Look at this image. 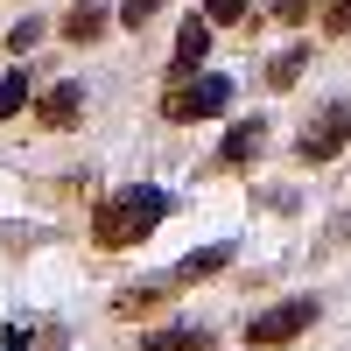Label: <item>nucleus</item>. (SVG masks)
Returning a JSON list of instances; mask_svg holds the SVG:
<instances>
[{"mask_svg":"<svg viewBox=\"0 0 351 351\" xmlns=\"http://www.w3.org/2000/svg\"><path fill=\"white\" fill-rule=\"evenodd\" d=\"M316 316H324V302H316V295H288V302L260 309L253 324H246V344H253V351H281V344H295Z\"/></svg>","mask_w":351,"mask_h":351,"instance_id":"20e7f679","label":"nucleus"},{"mask_svg":"<svg viewBox=\"0 0 351 351\" xmlns=\"http://www.w3.org/2000/svg\"><path fill=\"white\" fill-rule=\"evenodd\" d=\"M302 71H309V43L281 49L274 64H267V92H288V84H302Z\"/></svg>","mask_w":351,"mask_h":351,"instance_id":"9b49d317","label":"nucleus"},{"mask_svg":"<svg viewBox=\"0 0 351 351\" xmlns=\"http://www.w3.org/2000/svg\"><path fill=\"white\" fill-rule=\"evenodd\" d=\"M106 36V8H99V0H77V8L64 14V43H77V49H92Z\"/></svg>","mask_w":351,"mask_h":351,"instance_id":"6e6552de","label":"nucleus"},{"mask_svg":"<svg viewBox=\"0 0 351 351\" xmlns=\"http://www.w3.org/2000/svg\"><path fill=\"white\" fill-rule=\"evenodd\" d=\"M21 106H28V71H14V77H0V120H14Z\"/></svg>","mask_w":351,"mask_h":351,"instance_id":"ddd939ff","label":"nucleus"},{"mask_svg":"<svg viewBox=\"0 0 351 351\" xmlns=\"http://www.w3.org/2000/svg\"><path fill=\"white\" fill-rule=\"evenodd\" d=\"M232 267V246H211V253H190L183 267H176V281H211V274H225Z\"/></svg>","mask_w":351,"mask_h":351,"instance_id":"f8f14e48","label":"nucleus"},{"mask_svg":"<svg viewBox=\"0 0 351 351\" xmlns=\"http://www.w3.org/2000/svg\"><path fill=\"white\" fill-rule=\"evenodd\" d=\"M225 106H232V77H211V71H183V77H169V92H162V120L190 127V120H218Z\"/></svg>","mask_w":351,"mask_h":351,"instance_id":"f03ea898","label":"nucleus"},{"mask_svg":"<svg viewBox=\"0 0 351 351\" xmlns=\"http://www.w3.org/2000/svg\"><path fill=\"white\" fill-rule=\"evenodd\" d=\"M351 148V99H324L302 120V134H295V155L309 162V169H324V162H337Z\"/></svg>","mask_w":351,"mask_h":351,"instance_id":"7ed1b4c3","label":"nucleus"},{"mask_svg":"<svg viewBox=\"0 0 351 351\" xmlns=\"http://www.w3.org/2000/svg\"><path fill=\"white\" fill-rule=\"evenodd\" d=\"M155 309H162V288H155V281L120 288V295H112V316H120V324H134V316H155Z\"/></svg>","mask_w":351,"mask_h":351,"instance_id":"9d476101","label":"nucleus"},{"mask_svg":"<svg viewBox=\"0 0 351 351\" xmlns=\"http://www.w3.org/2000/svg\"><path fill=\"white\" fill-rule=\"evenodd\" d=\"M316 8H324V0H274V8H267V14H274L281 28H302V21H309Z\"/></svg>","mask_w":351,"mask_h":351,"instance_id":"2eb2a0df","label":"nucleus"},{"mask_svg":"<svg viewBox=\"0 0 351 351\" xmlns=\"http://www.w3.org/2000/svg\"><path fill=\"white\" fill-rule=\"evenodd\" d=\"M36 43H43V21H21L14 36H8V49H36Z\"/></svg>","mask_w":351,"mask_h":351,"instance_id":"a211bd4d","label":"nucleus"},{"mask_svg":"<svg viewBox=\"0 0 351 351\" xmlns=\"http://www.w3.org/2000/svg\"><path fill=\"white\" fill-rule=\"evenodd\" d=\"M246 8H253V0H204V21H211V28H232V21H246Z\"/></svg>","mask_w":351,"mask_h":351,"instance_id":"4468645a","label":"nucleus"},{"mask_svg":"<svg viewBox=\"0 0 351 351\" xmlns=\"http://www.w3.org/2000/svg\"><path fill=\"white\" fill-rule=\"evenodd\" d=\"M204 56H211V21H183V36H176V56H169V77L204 71Z\"/></svg>","mask_w":351,"mask_h":351,"instance_id":"0eeeda50","label":"nucleus"},{"mask_svg":"<svg viewBox=\"0 0 351 351\" xmlns=\"http://www.w3.org/2000/svg\"><path fill=\"white\" fill-rule=\"evenodd\" d=\"M141 351H211V330H197V324H176V330H155V337H141Z\"/></svg>","mask_w":351,"mask_h":351,"instance_id":"1a4fd4ad","label":"nucleus"},{"mask_svg":"<svg viewBox=\"0 0 351 351\" xmlns=\"http://www.w3.org/2000/svg\"><path fill=\"white\" fill-rule=\"evenodd\" d=\"M162 218H169V190H155V183L112 190V197L99 204V211H92V246H99V253H127V246H148Z\"/></svg>","mask_w":351,"mask_h":351,"instance_id":"f257e3e1","label":"nucleus"},{"mask_svg":"<svg viewBox=\"0 0 351 351\" xmlns=\"http://www.w3.org/2000/svg\"><path fill=\"white\" fill-rule=\"evenodd\" d=\"M162 8H169V0H127V8H120V28H134V36H141V28H148Z\"/></svg>","mask_w":351,"mask_h":351,"instance_id":"dca6fc26","label":"nucleus"},{"mask_svg":"<svg viewBox=\"0 0 351 351\" xmlns=\"http://www.w3.org/2000/svg\"><path fill=\"white\" fill-rule=\"evenodd\" d=\"M324 36H351V0H324Z\"/></svg>","mask_w":351,"mask_h":351,"instance_id":"f3484780","label":"nucleus"},{"mask_svg":"<svg viewBox=\"0 0 351 351\" xmlns=\"http://www.w3.org/2000/svg\"><path fill=\"white\" fill-rule=\"evenodd\" d=\"M260 141H267V120H239V127H225L218 162H211V169H246V162L260 155Z\"/></svg>","mask_w":351,"mask_h":351,"instance_id":"423d86ee","label":"nucleus"},{"mask_svg":"<svg viewBox=\"0 0 351 351\" xmlns=\"http://www.w3.org/2000/svg\"><path fill=\"white\" fill-rule=\"evenodd\" d=\"M77 120H84V84H77V77H56L49 92L36 99V127H43V134H71Z\"/></svg>","mask_w":351,"mask_h":351,"instance_id":"39448f33","label":"nucleus"}]
</instances>
